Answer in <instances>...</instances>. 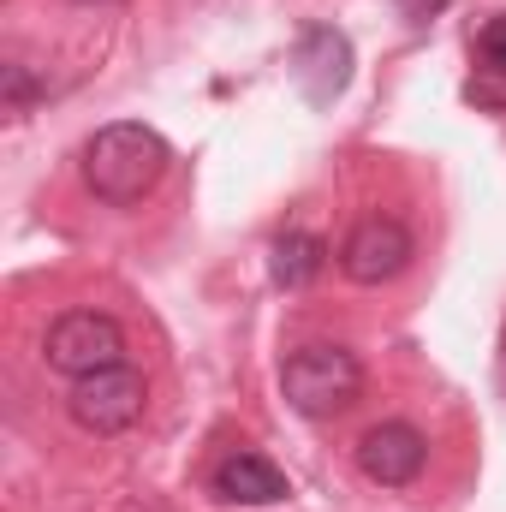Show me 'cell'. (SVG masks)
Listing matches in <instances>:
<instances>
[{"mask_svg": "<svg viewBox=\"0 0 506 512\" xmlns=\"http://www.w3.org/2000/svg\"><path fill=\"white\" fill-rule=\"evenodd\" d=\"M340 268H346V280H358V286H387V280H399V274L411 268V233H405L393 215H370V221H358V227L346 233Z\"/></svg>", "mask_w": 506, "mask_h": 512, "instance_id": "obj_5", "label": "cell"}, {"mask_svg": "<svg viewBox=\"0 0 506 512\" xmlns=\"http://www.w3.org/2000/svg\"><path fill=\"white\" fill-rule=\"evenodd\" d=\"M429 459V441L411 429V423H376L364 441H358V471L381 483V489H405Z\"/></svg>", "mask_w": 506, "mask_h": 512, "instance_id": "obj_7", "label": "cell"}, {"mask_svg": "<svg viewBox=\"0 0 506 512\" xmlns=\"http://www.w3.org/2000/svg\"><path fill=\"white\" fill-rule=\"evenodd\" d=\"M298 90L316 102V108H328L346 84H352V42H346V30H334V24H310L304 30V42H298Z\"/></svg>", "mask_w": 506, "mask_h": 512, "instance_id": "obj_6", "label": "cell"}, {"mask_svg": "<svg viewBox=\"0 0 506 512\" xmlns=\"http://www.w3.org/2000/svg\"><path fill=\"white\" fill-rule=\"evenodd\" d=\"M477 48H483V66H489V72H501V78H506V18H489V24H483Z\"/></svg>", "mask_w": 506, "mask_h": 512, "instance_id": "obj_10", "label": "cell"}, {"mask_svg": "<svg viewBox=\"0 0 506 512\" xmlns=\"http://www.w3.org/2000/svg\"><path fill=\"white\" fill-rule=\"evenodd\" d=\"M167 137L155 126H137V120H120V126H102L90 143H84V185L102 197V203H143L161 179H167Z\"/></svg>", "mask_w": 506, "mask_h": 512, "instance_id": "obj_1", "label": "cell"}, {"mask_svg": "<svg viewBox=\"0 0 506 512\" xmlns=\"http://www.w3.org/2000/svg\"><path fill=\"white\" fill-rule=\"evenodd\" d=\"M280 393H286V405H292L298 417H310V423L340 417V411L358 405V393H364V364H358L346 346H328V340L298 346V352L280 364Z\"/></svg>", "mask_w": 506, "mask_h": 512, "instance_id": "obj_2", "label": "cell"}, {"mask_svg": "<svg viewBox=\"0 0 506 512\" xmlns=\"http://www.w3.org/2000/svg\"><path fill=\"white\" fill-rule=\"evenodd\" d=\"M42 358H48V370L72 376V382L96 376V370H114V364H126V328L102 310H72L48 328Z\"/></svg>", "mask_w": 506, "mask_h": 512, "instance_id": "obj_3", "label": "cell"}, {"mask_svg": "<svg viewBox=\"0 0 506 512\" xmlns=\"http://www.w3.org/2000/svg\"><path fill=\"white\" fill-rule=\"evenodd\" d=\"M215 495L239 501V507H274V501H286V477L262 453H227L215 465Z\"/></svg>", "mask_w": 506, "mask_h": 512, "instance_id": "obj_8", "label": "cell"}, {"mask_svg": "<svg viewBox=\"0 0 506 512\" xmlns=\"http://www.w3.org/2000/svg\"><path fill=\"white\" fill-rule=\"evenodd\" d=\"M322 262H328V245L316 233H280L274 251H268V274H274V286L298 292V286H310L322 274Z\"/></svg>", "mask_w": 506, "mask_h": 512, "instance_id": "obj_9", "label": "cell"}, {"mask_svg": "<svg viewBox=\"0 0 506 512\" xmlns=\"http://www.w3.org/2000/svg\"><path fill=\"white\" fill-rule=\"evenodd\" d=\"M143 376L131 370V364H114V370H96V376H78L72 393H66V411H72V423L78 429H90V435H120L131 429L137 417H143Z\"/></svg>", "mask_w": 506, "mask_h": 512, "instance_id": "obj_4", "label": "cell"}]
</instances>
